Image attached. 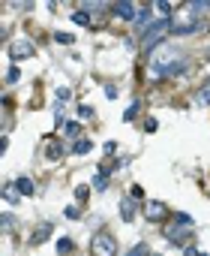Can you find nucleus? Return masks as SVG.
<instances>
[{
	"label": "nucleus",
	"instance_id": "obj_18",
	"mask_svg": "<svg viewBox=\"0 0 210 256\" xmlns=\"http://www.w3.org/2000/svg\"><path fill=\"white\" fill-rule=\"evenodd\" d=\"M147 253H150V247H147V244L141 241V244H135V247H132V250H129L126 256H147Z\"/></svg>",
	"mask_w": 210,
	"mask_h": 256
},
{
	"label": "nucleus",
	"instance_id": "obj_5",
	"mask_svg": "<svg viewBox=\"0 0 210 256\" xmlns=\"http://www.w3.org/2000/svg\"><path fill=\"white\" fill-rule=\"evenodd\" d=\"M192 226H195V223H177V220H174V226H168L165 235L171 238V241H177V238H186V235H189Z\"/></svg>",
	"mask_w": 210,
	"mask_h": 256
},
{
	"label": "nucleus",
	"instance_id": "obj_27",
	"mask_svg": "<svg viewBox=\"0 0 210 256\" xmlns=\"http://www.w3.org/2000/svg\"><path fill=\"white\" fill-rule=\"evenodd\" d=\"M135 112H138V102H132V106L126 109V115H123V121H132V118H135Z\"/></svg>",
	"mask_w": 210,
	"mask_h": 256
},
{
	"label": "nucleus",
	"instance_id": "obj_11",
	"mask_svg": "<svg viewBox=\"0 0 210 256\" xmlns=\"http://www.w3.org/2000/svg\"><path fill=\"white\" fill-rule=\"evenodd\" d=\"M45 157H48V160H60V157H63V145H60V142H48V145H45Z\"/></svg>",
	"mask_w": 210,
	"mask_h": 256
},
{
	"label": "nucleus",
	"instance_id": "obj_12",
	"mask_svg": "<svg viewBox=\"0 0 210 256\" xmlns=\"http://www.w3.org/2000/svg\"><path fill=\"white\" fill-rule=\"evenodd\" d=\"M51 235V223H42V226H36V232L30 235V244H39L42 238H48Z\"/></svg>",
	"mask_w": 210,
	"mask_h": 256
},
{
	"label": "nucleus",
	"instance_id": "obj_4",
	"mask_svg": "<svg viewBox=\"0 0 210 256\" xmlns=\"http://www.w3.org/2000/svg\"><path fill=\"white\" fill-rule=\"evenodd\" d=\"M9 58L18 60V58H33V42L30 39H15L9 48Z\"/></svg>",
	"mask_w": 210,
	"mask_h": 256
},
{
	"label": "nucleus",
	"instance_id": "obj_31",
	"mask_svg": "<svg viewBox=\"0 0 210 256\" xmlns=\"http://www.w3.org/2000/svg\"><path fill=\"white\" fill-rule=\"evenodd\" d=\"M114 151H117V142H105V154H108V157H111Z\"/></svg>",
	"mask_w": 210,
	"mask_h": 256
},
{
	"label": "nucleus",
	"instance_id": "obj_20",
	"mask_svg": "<svg viewBox=\"0 0 210 256\" xmlns=\"http://www.w3.org/2000/svg\"><path fill=\"white\" fill-rule=\"evenodd\" d=\"M15 190H18L15 184H6V190H3V199H6V202H15V196H18Z\"/></svg>",
	"mask_w": 210,
	"mask_h": 256
},
{
	"label": "nucleus",
	"instance_id": "obj_3",
	"mask_svg": "<svg viewBox=\"0 0 210 256\" xmlns=\"http://www.w3.org/2000/svg\"><path fill=\"white\" fill-rule=\"evenodd\" d=\"M144 217L150 220V223H162V220L168 217V205L159 202V199H147L144 202Z\"/></svg>",
	"mask_w": 210,
	"mask_h": 256
},
{
	"label": "nucleus",
	"instance_id": "obj_29",
	"mask_svg": "<svg viewBox=\"0 0 210 256\" xmlns=\"http://www.w3.org/2000/svg\"><path fill=\"white\" fill-rule=\"evenodd\" d=\"M156 127H159V124H156V118H147V124H144V130H147V133H156Z\"/></svg>",
	"mask_w": 210,
	"mask_h": 256
},
{
	"label": "nucleus",
	"instance_id": "obj_25",
	"mask_svg": "<svg viewBox=\"0 0 210 256\" xmlns=\"http://www.w3.org/2000/svg\"><path fill=\"white\" fill-rule=\"evenodd\" d=\"M132 199H138V202H144V190H141V187H138V184H132Z\"/></svg>",
	"mask_w": 210,
	"mask_h": 256
},
{
	"label": "nucleus",
	"instance_id": "obj_23",
	"mask_svg": "<svg viewBox=\"0 0 210 256\" xmlns=\"http://www.w3.org/2000/svg\"><path fill=\"white\" fill-rule=\"evenodd\" d=\"M63 130H66L69 139H75V142H78V133H81V127H78V124H69V127H63Z\"/></svg>",
	"mask_w": 210,
	"mask_h": 256
},
{
	"label": "nucleus",
	"instance_id": "obj_21",
	"mask_svg": "<svg viewBox=\"0 0 210 256\" xmlns=\"http://www.w3.org/2000/svg\"><path fill=\"white\" fill-rule=\"evenodd\" d=\"M63 217H69V220H78V205H66V208H63Z\"/></svg>",
	"mask_w": 210,
	"mask_h": 256
},
{
	"label": "nucleus",
	"instance_id": "obj_17",
	"mask_svg": "<svg viewBox=\"0 0 210 256\" xmlns=\"http://www.w3.org/2000/svg\"><path fill=\"white\" fill-rule=\"evenodd\" d=\"M72 250V238H57V253L63 256V253H69Z\"/></svg>",
	"mask_w": 210,
	"mask_h": 256
},
{
	"label": "nucleus",
	"instance_id": "obj_28",
	"mask_svg": "<svg viewBox=\"0 0 210 256\" xmlns=\"http://www.w3.org/2000/svg\"><path fill=\"white\" fill-rule=\"evenodd\" d=\"M78 118H93V109H90V106H81V109H78Z\"/></svg>",
	"mask_w": 210,
	"mask_h": 256
},
{
	"label": "nucleus",
	"instance_id": "obj_9",
	"mask_svg": "<svg viewBox=\"0 0 210 256\" xmlns=\"http://www.w3.org/2000/svg\"><path fill=\"white\" fill-rule=\"evenodd\" d=\"M120 214H123L126 223H132V220H135V202H132L129 196H120Z\"/></svg>",
	"mask_w": 210,
	"mask_h": 256
},
{
	"label": "nucleus",
	"instance_id": "obj_10",
	"mask_svg": "<svg viewBox=\"0 0 210 256\" xmlns=\"http://www.w3.org/2000/svg\"><path fill=\"white\" fill-rule=\"evenodd\" d=\"M15 187H18V193H21V196H33V181H30V178L18 175V178H15Z\"/></svg>",
	"mask_w": 210,
	"mask_h": 256
},
{
	"label": "nucleus",
	"instance_id": "obj_26",
	"mask_svg": "<svg viewBox=\"0 0 210 256\" xmlns=\"http://www.w3.org/2000/svg\"><path fill=\"white\" fill-rule=\"evenodd\" d=\"M69 97H72V91H69V88H57V99H60V102H66Z\"/></svg>",
	"mask_w": 210,
	"mask_h": 256
},
{
	"label": "nucleus",
	"instance_id": "obj_16",
	"mask_svg": "<svg viewBox=\"0 0 210 256\" xmlns=\"http://www.w3.org/2000/svg\"><path fill=\"white\" fill-rule=\"evenodd\" d=\"M54 39H57L60 45H72V42H75L72 33H63V30H57V33H54Z\"/></svg>",
	"mask_w": 210,
	"mask_h": 256
},
{
	"label": "nucleus",
	"instance_id": "obj_22",
	"mask_svg": "<svg viewBox=\"0 0 210 256\" xmlns=\"http://www.w3.org/2000/svg\"><path fill=\"white\" fill-rule=\"evenodd\" d=\"M18 66H9V73H6V84H15V81H18Z\"/></svg>",
	"mask_w": 210,
	"mask_h": 256
},
{
	"label": "nucleus",
	"instance_id": "obj_7",
	"mask_svg": "<svg viewBox=\"0 0 210 256\" xmlns=\"http://www.w3.org/2000/svg\"><path fill=\"white\" fill-rule=\"evenodd\" d=\"M192 102H195V106H201V109H204V106H210V79L201 84V88H198L195 94H192Z\"/></svg>",
	"mask_w": 210,
	"mask_h": 256
},
{
	"label": "nucleus",
	"instance_id": "obj_6",
	"mask_svg": "<svg viewBox=\"0 0 210 256\" xmlns=\"http://www.w3.org/2000/svg\"><path fill=\"white\" fill-rule=\"evenodd\" d=\"M114 15H117V19H123V21H135V6L132 3H126V0H120V3L114 6Z\"/></svg>",
	"mask_w": 210,
	"mask_h": 256
},
{
	"label": "nucleus",
	"instance_id": "obj_1",
	"mask_svg": "<svg viewBox=\"0 0 210 256\" xmlns=\"http://www.w3.org/2000/svg\"><path fill=\"white\" fill-rule=\"evenodd\" d=\"M189 66V60L183 58V48L177 42H159L150 51V60H147V76L150 79H168V76H177Z\"/></svg>",
	"mask_w": 210,
	"mask_h": 256
},
{
	"label": "nucleus",
	"instance_id": "obj_24",
	"mask_svg": "<svg viewBox=\"0 0 210 256\" xmlns=\"http://www.w3.org/2000/svg\"><path fill=\"white\" fill-rule=\"evenodd\" d=\"M156 12H162L165 19H171V3H165V0H159V3H156Z\"/></svg>",
	"mask_w": 210,
	"mask_h": 256
},
{
	"label": "nucleus",
	"instance_id": "obj_13",
	"mask_svg": "<svg viewBox=\"0 0 210 256\" xmlns=\"http://www.w3.org/2000/svg\"><path fill=\"white\" fill-rule=\"evenodd\" d=\"M90 148H93V142H90V139H78V142L72 145V154L84 157V154H90Z\"/></svg>",
	"mask_w": 210,
	"mask_h": 256
},
{
	"label": "nucleus",
	"instance_id": "obj_19",
	"mask_svg": "<svg viewBox=\"0 0 210 256\" xmlns=\"http://www.w3.org/2000/svg\"><path fill=\"white\" fill-rule=\"evenodd\" d=\"M87 196H90V187H87V184L75 187V199H78V202H87Z\"/></svg>",
	"mask_w": 210,
	"mask_h": 256
},
{
	"label": "nucleus",
	"instance_id": "obj_30",
	"mask_svg": "<svg viewBox=\"0 0 210 256\" xmlns=\"http://www.w3.org/2000/svg\"><path fill=\"white\" fill-rule=\"evenodd\" d=\"M183 256H207V253H201L198 247H186V250H183Z\"/></svg>",
	"mask_w": 210,
	"mask_h": 256
},
{
	"label": "nucleus",
	"instance_id": "obj_14",
	"mask_svg": "<svg viewBox=\"0 0 210 256\" xmlns=\"http://www.w3.org/2000/svg\"><path fill=\"white\" fill-rule=\"evenodd\" d=\"M105 187H108V172H105V169H99L96 178H93V190H105Z\"/></svg>",
	"mask_w": 210,
	"mask_h": 256
},
{
	"label": "nucleus",
	"instance_id": "obj_15",
	"mask_svg": "<svg viewBox=\"0 0 210 256\" xmlns=\"http://www.w3.org/2000/svg\"><path fill=\"white\" fill-rule=\"evenodd\" d=\"M72 21H75V24H84V27H90V15H87L84 9H75V12H72Z\"/></svg>",
	"mask_w": 210,
	"mask_h": 256
},
{
	"label": "nucleus",
	"instance_id": "obj_2",
	"mask_svg": "<svg viewBox=\"0 0 210 256\" xmlns=\"http://www.w3.org/2000/svg\"><path fill=\"white\" fill-rule=\"evenodd\" d=\"M117 238L108 232V229H99L93 238H90V253L93 256H117Z\"/></svg>",
	"mask_w": 210,
	"mask_h": 256
},
{
	"label": "nucleus",
	"instance_id": "obj_8",
	"mask_svg": "<svg viewBox=\"0 0 210 256\" xmlns=\"http://www.w3.org/2000/svg\"><path fill=\"white\" fill-rule=\"evenodd\" d=\"M150 24H153V21H150V6H144L141 12L135 15V33H138V37H141V33H144V30H147Z\"/></svg>",
	"mask_w": 210,
	"mask_h": 256
}]
</instances>
